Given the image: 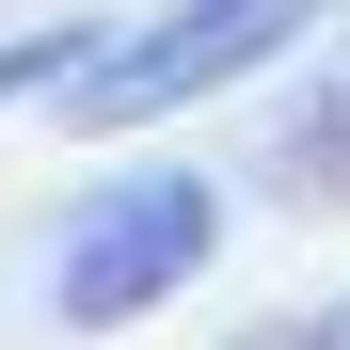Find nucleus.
<instances>
[{"mask_svg": "<svg viewBox=\"0 0 350 350\" xmlns=\"http://www.w3.org/2000/svg\"><path fill=\"white\" fill-rule=\"evenodd\" d=\"M286 32H319V0H159V16H128L111 48L64 64V128H159V111L255 80Z\"/></svg>", "mask_w": 350, "mask_h": 350, "instance_id": "1", "label": "nucleus"}, {"mask_svg": "<svg viewBox=\"0 0 350 350\" xmlns=\"http://www.w3.org/2000/svg\"><path fill=\"white\" fill-rule=\"evenodd\" d=\"M207 239H223V191L191 159H159V175H111V191L64 223V271H48V303H64L80 334H128V319H159L175 286L207 271Z\"/></svg>", "mask_w": 350, "mask_h": 350, "instance_id": "2", "label": "nucleus"}, {"mask_svg": "<svg viewBox=\"0 0 350 350\" xmlns=\"http://www.w3.org/2000/svg\"><path fill=\"white\" fill-rule=\"evenodd\" d=\"M271 191H286V207H350V80H319V96L271 128Z\"/></svg>", "mask_w": 350, "mask_h": 350, "instance_id": "3", "label": "nucleus"}, {"mask_svg": "<svg viewBox=\"0 0 350 350\" xmlns=\"http://www.w3.org/2000/svg\"><path fill=\"white\" fill-rule=\"evenodd\" d=\"M223 350H350V303H303V319H239Z\"/></svg>", "mask_w": 350, "mask_h": 350, "instance_id": "4", "label": "nucleus"}, {"mask_svg": "<svg viewBox=\"0 0 350 350\" xmlns=\"http://www.w3.org/2000/svg\"><path fill=\"white\" fill-rule=\"evenodd\" d=\"M64 64H80V48H64V32H32V48H0V96H64Z\"/></svg>", "mask_w": 350, "mask_h": 350, "instance_id": "5", "label": "nucleus"}]
</instances>
